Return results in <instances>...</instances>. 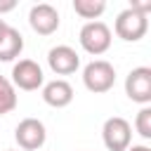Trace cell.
Segmentation results:
<instances>
[{
	"label": "cell",
	"mask_w": 151,
	"mask_h": 151,
	"mask_svg": "<svg viewBox=\"0 0 151 151\" xmlns=\"http://www.w3.org/2000/svg\"><path fill=\"white\" fill-rule=\"evenodd\" d=\"M42 99H45V104H50L54 109H64L73 101V87L61 78L50 80L47 85H42Z\"/></svg>",
	"instance_id": "10"
},
{
	"label": "cell",
	"mask_w": 151,
	"mask_h": 151,
	"mask_svg": "<svg viewBox=\"0 0 151 151\" xmlns=\"http://www.w3.org/2000/svg\"><path fill=\"white\" fill-rule=\"evenodd\" d=\"M146 31H149V19H146V14L137 12L132 5H130L127 9H123V12L118 14V19H116V35H118L120 40H125V42H137V40H142V38L146 35Z\"/></svg>",
	"instance_id": "1"
},
{
	"label": "cell",
	"mask_w": 151,
	"mask_h": 151,
	"mask_svg": "<svg viewBox=\"0 0 151 151\" xmlns=\"http://www.w3.org/2000/svg\"><path fill=\"white\" fill-rule=\"evenodd\" d=\"M73 9L83 19H99L106 9L104 0H73Z\"/></svg>",
	"instance_id": "12"
},
{
	"label": "cell",
	"mask_w": 151,
	"mask_h": 151,
	"mask_svg": "<svg viewBox=\"0 0 151 151\" xmlns=\"http://www.w3.org/2000/svg\"><path fill=\"white\" fill-rule=\"evenodd\" d=\"M101 139H104V146L109 151H127L130 142H132V127H130V123L125 118L111 116V118L104 120Z\"/></svg>",
	"instance_id": "4"
},
{
	"label": "cell",
	"mask_w": 151,
	"mask_h": 151,
	"mask_svg": "<svg viewBox=\"0 0 151 151\" xmlns=\"http://www.w3.org/2000/svg\"><path fill=\"white\" fill-rule=\"evenodd\" d=\"M17 7V0H0V14H5V12H12Z\"/></svg>",
	"instance_id": "15"
},
{
	"label": "cell",
	"mask_w": 151,
	"mask_h": 151,
	"mask_svg": "<svg viewBox=\"0 0 151 151\" xmlns=\"http://www.w3.org/2000/svg\"><path fill=\"white\" fill-rule=\"evenodd\" d=\"M21 50H24V35L17 28L7 26L5 33L0 35V61H12L14 57L21 54Z\"/></svg>",
	"instance_id": "11"
},
{
	"label": "cell",
	"mask_w": 151,
	"mask_h": 151,
	"mask_svg": "<svg viewBox=\"0 0 151 151\" xmlns=\"http://www.w3.org/2000/svg\"><path fill=\"white\" fill-rule=\"evenodd\" d=\"M14 139H17V144L24 151H38L45 144V139H47L42 120H38V118H24L17 125V130H14Z\"/></svg>",
	"instance_id": "7"
},
{
	"label": "cell",
	"mask_w": 151,
	"mask_h": 151,
	"mask_svg": "<svg viewBox=\"0 0 151 151\" xmlns=\"http://www.w3.org/2000/svg\"><path fill=\"white\" fill-rule=\"evenodd\" d=\"M47 64H50V68H52L57 76H71V73L78 71L80 57H78V52H76L73 47H68V45H57V47H52V50L47 52Z\"/></svg>",
	"instance_id": "9"
},
{
	"label": "cell",
	"mask_w": 151,
	"mask_h": 151,
	"mask_svg": "<svg viewBox=\"0 0 151 151\" xmlns=\"http://www.w3.org/2000/svg\"><path fill=\"white\" fill-rule=\"evenodd\" d=\"M125 94L132 101L149 106V101H151V68L149 66H137V68H132L127 73V78H125Z\"/></svg>",
	"instance_id": "6"
},
{
	"label": "cell",
	"mask_w": 151,
	"mask_h": 151,
	"mask_svg": "<svg viewBox=\"0 0 151 151\" xmlns=\"http://www.w3.org/2000/svg\"><path fill=\"white\" fill-rule=\"evenodd\" d=\"M5 151H12V149H5Z\"/></svg>",
	"instance_id": "18"
},
{
	"label": "cell",
	"mask_w": 151,
	"mask_h": 151,
	"mask_svg": "<svg viewBox=\"0 0 151 151\" xmlns=\"http://www.w3.org/2000/svg\"><path fill=\"white\" fill-rule=\"evenodd\" d=\"M5 28H7V21H5V19H0V35L5 33Z\"/></svg>",
	"instance_id": "17"
},
{
	"label": "cell",
	"mask_w": 151,
	"mask_h": 151,
	"mask_svg": "<svg viewBox=\"0 0 151 151\" xmlns=\"http://www.w3.org/2000/svg\"><path fill=\"white\" fill-rule=\"evenodd\" d=\"M80 47L87 52V54H104L109 47H111V28L104 24V21H87L83 28H80Z\"/></svg>",
	"instance_id": "3"
},
{
	"label": "cell",
	"mask_w": 151,
	"mask_h": 151,
	"mask_svg": "<svg viewBox=\"0 0 151 151\" xmlns=\"http://www.w3.org/2000/svg\"><path fill=\"white\" fill-rule=\"evenodd\" d=\"M14 109H17V90L5 76H0V116L9 113Z\"/></svg>",
	"instance_id": "13"
},
{
	"label": "cell",
	"mask_w": 151,
	"mask_h": 151,
	"mask_svg": "<svg viewBox=\"0 0 151 151\" xmlns=\"http://www.w3.org/2000/svg\"><path fill=\"white\" fill-rule=\"evenodd\" d=\"M127 151H151L149 146H144V144H137V146H130Z\"/></svg>",
	"instance_id": "16"
},
{
	"label": "cell",
	"mask_w": 151,
	"mask_h": 151,
	"mask_svg": "<svg viewBox=\"0 0 151 151\" xmlns=\"http://www.w3.org/2000/svg\"><path fill=\"white\" fill-rule=\"evenodd\" d=\"M9 83L17 85L19 90L33 92V90L42 87L45 76H42L40 64H35L33 59H19V61L12 66V80H9Z\"/></svg>",
	"instance_id": "5"
},
{
	"label": "cell",
	"mask_w": 151,
	"mask_h": 151,
	"mask_svg": "<svg viewBox=\"0 0 151 151\" xmlns=\"http://www.w3.org/2000/svg\"><path fill=\"white\" fill-rule=\"evenodd\" d=\"M134 127H137V132H139L144 139H151V106H144V109L137 113Z\"/></svg>",
	"instance_id": "14"
},
{
	"label": "cell",
	"mask_w": 151,
	"mask_h": 151,
	"mask_svg": "<svg viewBox=\"0 0 151 151\" xmlns=\"http://www.w3.org/2000/svg\"><path fill=\"white\" fill-rule=\"evenodd\" d=\"M83 83L94 94L109 92L113 87V83H116V68L104 59H94L83 68Z\"/></svg>",
	"instance_id": "2"
},
{
	"label": "cell",
	"mask_w": 151,
	"mask_h": 151,
	"mask_svg": "<svg viewBox=\"0 0 151 151\" xmlns=\"http://www.w3.org/2000/svg\"><path fill=\"white\" fill-rule=\"evenodd\" d=\"M28 24H31V28H33L35 33H40V35H52V33L59 28V12H57L52 5H47V2H38V5H33L31 12H28Z\"/></svg>",
	"instance_id": "8"
}]
</instances>
